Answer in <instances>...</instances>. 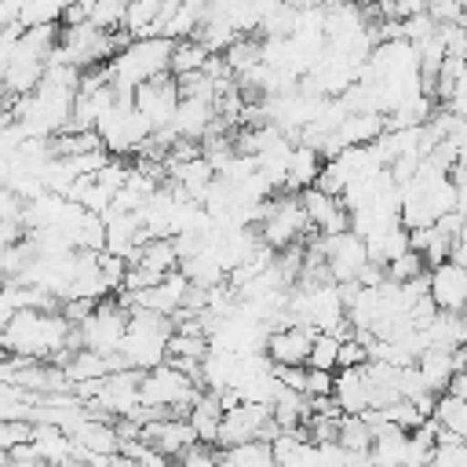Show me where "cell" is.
Wrapping results in <instances>:
<instances>
[{
	"instance_id": "41",
	"label": "cell",
	"mask_w": 467,
	"mask_h": 467,
	"mask_svg": "<svg viewBox=\"0 0 467 467\" xmlns=\"http://www.w3.org/2000/svg\"><path fill=\"white\" fill-rule=\"evenodd\" d=\"M449 390H452L456 398H463V401H467V368H460V372L452 376V383H449Z\"/></svg>"
},
{
	"instance_id": "39",
	"label": "cell",
	"mask_w": 467,
	"mask_h": 467,
	"mask_svg": "<svg viewBox=\"0 0 467 467\" xmlns=\"http://www.w3.org/2000/svg\"><path fill=\"white\" fill-rule=\"evenodd\" d=\"M361 365H368V347L354 336L343 339L339 343V368H361Z\"/></svg>"
},
{
	"instance_id": "15",
	"label": "cell",
	"mask_w": 467,
	"mask_h": 467,
	"mask_svg": "<svg viewBox=\"0 0 467 467\" xmlns=\"http://www.w3.org/2000/svg\"><path fill=\"white\" fill-rule=\"evenodd\" d=\"M431 299L438 310H460L467 306V266L463 263H438L431 266Z\"/></svg>"
},
{
	"instance_id": "5",
	"label": "cell",
	"mask_w": 467,
	"mask_h": 467,
	"mask_svg": "<svg viewBox=\"0 0 467 467\" xmlns=\"http://www.w3.org/2000/svg\"><path fill=\"white\" fill-rule=\"evenodd\" d=\"M95 131H99L106 153H139L146 146V139L153 135V124L135 109L131 95H120L117 106L99 120Z\"/></svg>"
},
{
	"instance_id": "36",
	"label": "cell",
	"mask_w": 467,
	"mask_h": 467,
	"mask_svg": "<svg viewBox=\"0 0 467 467\" xmlns=\"http://www.w3.org/2000/svg\"><path fill=\"white\" fill-rule=\"evenodd\" d=\"M332 390H336V372L306 368V379H303V394H306V401H325V398H332Z\"/></svg>"
},
{
	"instance_id": "17",
	"label": "cell",
	"mask_w": 467,
	"mask_h": 467,
	"mask_svg": "<svg viewBox=\"0 0 467 467\" xmlns=\"http://www.w3.org/2000/svg\"><path fill=\"white\" fill-rule=\"evenodd\" d=\"M215 120H219V113H215V99H179L171 131H175L179 139H193V142H201V139L215 128Z\"/></svg>"
},
{
	"instance_id": "14",
	"label": "cell",
	"mask_w": 467,
	"mask_h": 467,
	"mask_svg": "<svg viewBox=\"0 0 467 467\" xmlns=\"http://www.w3.org/2000/svg\"><path fill=\"white\" fill-rule=\"evenodd\" d=\"M142 441H150L161 456L175 460V456H182L186 449L197 445V434L186 423V416H164V420H153V423L142 427Z\"/></svg>"
},
{
	"instance_id": "30",
	"label": "cell",
	"mask_w": 467,
	"mask_h": 467,
	"mask_svg": "<svg viewBox=\"0 0 467 467\" xmlns=\"http://www.w3.org/2000/svg\"><path fill=\"white\" fill-rule=\"evenodd\" d=\"M336 441L343 449H350V452H368L372 449V427H368V420L365 416H343Z\"/></svg>"
},
{
	"instance_id": "27",
	"label": "cell",
	"mask_w": 467,
	"mask_h": 467,
	"mask_svg": "<svg viewBox=\"0 0 467 467\" xmlns=\"http://www.w3.org/2000/svg\"><path fill=\"white\" fill-rule=\"evenodd\" d=\"M223 58H226V66H230V73L234 77H244V73H252L259 62H263V40L259 36H237L226 51H223Z\"/></svg>"
},
{
	"instance_id": "37",
	"label": "cell",
	"mask_w": 467,
	"mask_h": 467,
	"mask_svg": "<svg viewBox=\"0 0 467 467\" xmlns=\"http://www.w3.org/2000/svg\"><path fill=\"white\" fill-rule=\"evenodd\" d=\"M171 467H219V452H212V445H193V449H186L182 456H175L171 460Z\"/></svg>"
},
{
	"instance_id": "10",
	"label": "cell",
	"mask_w": 467,
	"mask_h": 467,
	"mask_svg": "<svg viewBox=\"0 0 467 467\" xmlns=\"http://www.w3.org/2000/svg\"><path fill=\"white\" fill-rule=\"evenodd\" d=\"M131 102L135 109L153 124V131H164L171 128L175 120V109H179V88H175V77H157V80H146L142 88L131 91Z\"/></svg>"
},
{
	"instance_id": "11",
	"label": "cell",
	"mask_w": 467,
	"mask_h": 467,
	"mask_svg": "<svg viewBox=\"0 0 467 467\" xmlns=\"http://www.w3.org/2000/svg\"><path fill=\"white\" fill-rule=\"evenodd\" d=\"M69 438H73V449H77V463H84L88 456H117L120 445H124L117 423H109L106 416H95V412Z\"/></svg>"
},
{
	"instance_id": "24",
	"label": "cell",
	"mask_w": 467,
	"mask_h": 467,
	"mask_svg": "<svg viewBox=\"0 0 467 467\" xmlns=\"http://www.w3.org/2000/svg\"><path fill=\"white\" fill-rule=\"evenodd\" d=\"M131 266V263H128ZM135 266H146V270H153V274H175L179 270V252H175V241L171 237H153V241H146L142 248H139V255H135Z\"/></svg>"
},
{
	"instance_id": "20",
	"label": "cell",
	"mask_w": 467,
	"mask_h": 467,
	"mask_svg": "<svg viewBox=\"0 0 467 467\" xmlns=\"http://www.w3.org/2000/svg\"><path fill=\"white\" fill-rule=\"evenodd\" d=\"M186 423L193 427L197 441L201 445H215L219 441V427H223V405H219V394L215 390H201L186 412Z\"/></svg>"
},
{
	"instance_id": "35",
	"label": "cell",
	"mask_w": 467,
	"mask_h": 467,
	"mask_svg": "<svg viewBox=\"0 0 467 467\" xmlns=\"http://www.w3.org/2000/svg\"><path fill=\"white\" fill-rule=\"evenodd\" d=\"M29 438H33V420H22V416L0 420V452H11L18 445H26Z\"/></svg>"
},
{
	"instance_id": "32",
	"label": "cell",
	"mask_w": 467,
	"mask_h": 467,
	"mask_svg": "<svg viewBox=\"0 0 467 467\" xmlns=\"http://www.w3.org/2000/svg\"><path fill=\"white\" fill-rule=\"evenodd\" d=\"M124 11H128L124 0H99L88 11V22L95 29H102V33H117V29H124Z\"/></svg>"
},
{
	"instance_id": "12",
	"label": "cell",
	"mask_w": 467,
	"mask_h": 467,
	"mask_svg": "<svg viewBox=\"0 0 467 467\" xmlns=\"http://www.w3.org/2000/svg\"><path fill=\"white\" fill-rule=\"evenodd\" d=\"M314 336H317V332H314V328H303V325L274 328V332L266 336V358L274 361V368H296V365H306Z\"/></svg>"
},
{
	"instance_id": "1",
	"label": "cell",
	"mask_w": 467,
	"mask_h": 467,
	"mask_svg": "<svg viewBox=\"0 0 467 467\" xmlns=\"http://www.w3.org/2000/svg\"><path fill=\"white\" fill-rule=\"evenodd\" d=\"M69 332L73 325L62 317V310H15V317L0 332V347L11 358L40 361V358H55L58 350H66Z\"/></svg>"
},
{
	"instance_id": "25",
	"label": "cell",
	"mask_w": 467,
	"mask_h": 467,
	"mask_svg": "<svg viewBox=\"0 0 467 467\" xmlns=\"http://www.w3.org/2000/svg\"><path fill=\"white\" fill-rule=\"evenodd\" d=\"M431 420H434V427H438V431H449V434H456V438H463V441H467V401H463V398H456L452 390L438 394Z\"/></svg>"
},
{
	"instance_id": "23",
	"label": "cell",
	"mask_w": 467,
	"mask_h": 467,
	"mask_svg": "<svg viewBox=\"0 0 467 467\" xmlns=\"http://www.w3.org/2000/svg\"><path fill=\"white\" fill-rule=\"evenodd\" d=\"M270 416H274V423H277L281 431H299L303 420H310V401H306L303 390H288V387H285V390L274 398Z\"/></svg>"
},
{
	"instance_id": "7",
	"label": "cell",
	"mask_w": 467,
	"mask_h": 467,
	"mask_svg": "<svg viewBox=\"0 0 467 467\" xmlns=\"http://www.w3.org/2000/svg\"><path fill=\"white\" fill-rule=\"evenodd\" d=\"M128 317L131 310L124 303H113V299H99V306L88 314V321H80V347L84 350H95V354H106L113 358L124 343V332H128Z\"/></svg>"
},
{
	"instance_id": "3",
	"label": "cell",
	"mask_w": 467,
	"mask_h": 467,
	"mask_svg": "<svg viewBox=\"0 0 467 467\" xmlns=\"http://www.w3.org/2000/svg\"><path fill=\"white\" fill-rule=\"evenodd\" d=\"M175 332V321L153 310H131L128 317V332L120 343V365L135 368V372H150L157 365L168 361V339Z\"/></svg>"
},
{
	"instance_id": "26",
	"label": "cell",
	"mask_w": 467,
	"mask_h": 467,
	"mask_svg": "<svg viewBox=\"0 0 467 467\" xmlns=\"http://www.w3.org/2000/svg\"><path fill=\"white\" fill-rule=\"evenodd\" d=\"M219 467H277L270 441H244L219 452Z\"/></svg>"
},
{
	"instance_id": "34",
	"label": "cell",
	"mask_w": 467,
	"mask_h": 467,
	"mask_svg": "<svg viewBox=\"0 0 467 467\" xmlns=\"http://www.w3.org/2000/svg\"><path fill=\"white\" fill-rule=\"evenodd\" d=\"M383 270H387V277H390V281L405 285V281H412V277L427 274V263H423V255H420V252H405V255H398L394 263H387Z\"/></svg>"
},
{
	"instance_id": "8",
	"label": "cell",
	"mask_w": 467,
	"mask_h": 467,
	"mask_svg": "<svg viewBox=\"0 0 467 467\" xmlns=\"http://www.w3.org/2000/svg\"><path fill=\"white\" fill-rule=\"evenodd\" d=\"M281 434V427L270 416V405H255V401H241L234 409L223 412V427H219V449H234L244 441H274Z\"/></svg>"
},
{
	"instance_id": "19",
	"label": "cell",
	"mask_w": 467,
	"mask_h": 467,
	"mask_svg": "<svg viewBox=\"0 0 467 467\" xmlns=\"http://www.w3.org/2000/svg\"><path fill=\"white\" fill-rule=\"evenodd\" d=\"M332 401L339 405L343 416H365L372 409V398H368V379H365V365L361 368H339L336 376V390H332Z\"/></svg>"
},
{
	"instance_id": "38",
	"label": "cell",
	"mask_w": 467,
	"mask_h": 467,
	"mask_svg": "<svg viewBox=\"0 0 467 467\" xmlns=\"http://www.w3.org/2000/svg\"><path fill=\"white\" fill-rule=\"evenodd\" d=\"M427 467H467V441H456V445H438Z\"/></svg>"
},
{
	"instance_id": "40",
	"label": "cell",
	"mask_w": 467,
	"mask_h": 467,
	"mask_svg": "<svg viewBox=\"0 0 467 467\" xmlns=\"http://www.w3.org/2000/svg\"><path fill=\"white\" fill-rule=\"evenodd\" d=\"M427 11V0H394V15L405 22V18H412V15H423Z\"/></svg>"
},
{
	"instance_id": "4",
	"label": "cell",
	"mask_w": 467,
	"mask_h": 467,
	"mask_svg": "<svg viewBox=\"0 0 467 467\" xmlns=\"http://www.w3.org/2000/svg\"><path fill=\"white\" fill-rule=\"evenodd\" d=\"M197 379H190L186 372H179L171 361L142 372L139 379V401L142 405H153V409H164V412H190L193 398H197Z\"/></svg>"
},
{
	"instance_id": "22",
	"label": "cell",
	"mask_w": 467,
	"mask_h": 467,
	"mask_svg": "<svg viewBox=\"0 0 467 467\" xmlns=\"http://www.w3.org/2000/svg\"><path fill=\"white\" fill-rule=\"evenodd\" d=\"M321 164H325V157L314 150V146H303V142H296L292 146V157H288V186L285 190H310V186H317V175H321Z\"/></svg>"
},
{
	"instance_id": "29",
	"label": "cell",
	"mask_w": 467,
	"mask_h": 467,
	"mask_svg": "<svg viewBox=\"0 0 467 467\" xmlns=\"http://www.w3.org/2000/svg\"><path fill=\"white\" fill-rule=\"evenodd\" d=\"M208 58H212V51H208L201 40H193V36L175 40V47H171V73H175V77L197 73V69H204Z\"/></svg>"
},
{
	"instance_id": "31",
	"label": "cell",
	"mask_w": 467,
	"mask_h": 467,
	"mask_svg": "<svg viewBox=\"0 0 467 467\" xmlns=\"http://www.w3.org/2000/svg\"><path fill=\"white\" fill-rule=\"evenodd\" d=\"M306 368H321V372H336L339 368V339L328 332H317L310 343V358Z\"/></svg>"
},
{
	"instance_id": "18",
	"label": "cell",
	"mask_w": 467,
	"mask_h": 467,
	"mask_svg": "<svg viewBox=\"0 0 467 467\" xmlns=\"http://www.w3.org/2000/svg\"><path fill=\"white\" fill-rule=\"evenodd\" d=\"M416 372L423 379V387L438 398L449 390L452 376L460 372V361H456V350H441V347H427L420 358H416Z\"/></svg>"
},
{
	"instance_id": "16",
	"label": "cell",
	"mask_w": 467,
	"mask_h": 467,
	"mask_svg": "<svg viewBox=\"0 0 467 467\" xmlns=\"http://www.w3.org/2000/svg\"><path fill=\"white\" fill-rule=\"evenodd\" d=\"M33 452L40 463L47 467H77V449L73 438L66 431H58L55 423H33V438H29Z\"/></svg>"
},
{
	"instance_id": "2",
	"label": "cell",
	"mask_w": 467,
	"mask_h": 467,
	"mask_svg": "<svg viewBox=\"0 0 467 467\" xmlns=\"http://www.w3.org/2000/svg\"><path fill=\"white\" fill-rule=\"evenodd\" d=\"M171 47L175 40L168 36H142V40H131L124 51H117L106 69H109V84L120 91V95H131L135 88H142L146 80H157L164 73H171Z\"/></svg>"
},
{
	"instance_id": "21",
	"label": "cell",
	"mask_w": 467,
	"mask_h": 467,
	"mask_svg": "<svg viewBox=\"0 0 467 467\" xmlns=\"http://www.w3.org/2000/svg\"><path fill=\"white\" fill-rule=\"evenodd\" d=\"M423 332H427V343L431 347L463 350L467 347V314H460V310H438Z\"/></svg>"
},
{
	"instance_id": "6",
	"label": "cell",
	"mask_w": 467,
	"mask_h": 467,
	"mask_svg": "<svg viewBox=\"0 0 467 467\" xmlns=\"http://www.w3.org/2000/svg\"><path fill=\"white\" fill-rule=\"evenodd\" d=\"M263 244H270L274 252H285L292 244H299L303 237H310V219L303 212V201L285 193V197H270L263 208Z\"/></svg>"
},
{
	"instance_id": "9",
	"label": "cell",
	"mask_w": 467,
	"mask_h": 467,
	"mask_svg": "<svg viewBox=\"0 0 467 467\" xmlns=\"http://www.w3.org/2000/svg\"><path fill=\"white\" fill-rule=\"evenodd\" d=\"M321 248H325V270L336 285H350L361 277V270L368 266V248L365 237L343 230V234H321Z\"/></svg>"
},
{
	"instance_id": "13",
	"label": "cell",
	"mask_w": 467,
	"mask_h": 467,
	"mask_svg": "<svg viewBox=\"0 0 467 467\" xmlns=\"http://www.w3.org/2000/svg\"><path fill=\"white\" fill-rule=\"evenodd\" d=\"M299 201H303V212H306L314 234H325V237H328V234L350 230V212L343 208L339 197H328V193H321L317 186H310V190L299 193Z\"/></svg>"
},
{
	"instance_id": "33",
	"label": "cell",
	"mask_w": 467,
	"mask_h": 467,
	"mask_svg": "<svg viewBox=\"0 0 467 467\" xmlns=\"http://www.w3.org/2000/svg\"><path fill=\"white\" fill-rule=\"evenodd\" d=\"M347 182H350L347 168H343L336 157H328V161L321 164V175H317V190H321V193H328V197H343Z\"/></svg>"
},
{
	"instance_id": "28",
	"label": "cell",
	"mask_w": 467,
	"mask_h": 467,
	"mask_svg": "<svg viewBox=\"0 0 467 467\" xmlns=\"http://www.w3.org/2000/svg\"><path fill=\"white\" fill-rule=\"evenodd\" d=\"M69 4H77V0H26V7H22V15H18V26H22V29H33V26H58Z\"/></svg>"
}]
</instances>
